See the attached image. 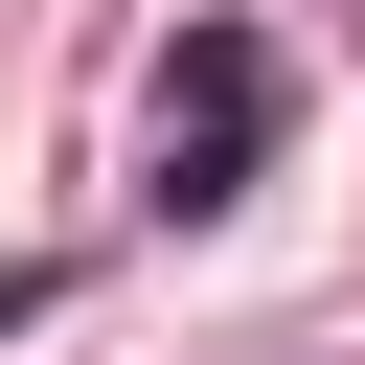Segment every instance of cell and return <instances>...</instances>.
Here are the masks:
<instances>
[{
    "instance_id": "6da1fadb",
    "label": "cell",
    "mask_w": 365,
    "mask_h": 365,
    "mask_svg": "<svg viewBox=\"0 0 365 365\" xmlns=\"http://www.w3.org/2000/svg\"><path fill=\"white\" fill-rule=\"evenodd\" d=\"M251 160H274V46L251 23H182L160 91H137V205L205 228V205H251Z\"/></svg>"
}]
</instances>
